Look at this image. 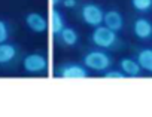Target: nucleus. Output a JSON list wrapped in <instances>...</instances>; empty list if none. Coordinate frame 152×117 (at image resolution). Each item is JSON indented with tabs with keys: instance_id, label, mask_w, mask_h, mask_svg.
I'll return each instance as SVG.
<instances>
[{
	"instance_id": "ddd939ff",
	"label": "nucleus",
	"mask_w": 152,
	"mask_h": 117,
	"mask_svg": "<svg viewBox=\"0 0 152 117\" xmlns=\"http://www.w3.org/2000/svg\"><path fill=\"white\" fill-rule=\"evenodd\" d=\"M136 60H137L139 65L142 67V70H145L148 73H152V49H149V47L142 49L137 53Z\"/></svg>"
},
{
	"instance_id": "20e7f679",
	"label": "nucleus",
	"mask_w": 152,
	"mask_h": 117,
	"mask_svg": "<svg viewBox=\"0 0 152 117\" xmlns=\"http://www.w3.org/2000/svg\"><path fill=\"white\" fill-rule=\"evenodd\" d=\"M57 76L61 79H85L88 77V68L76 62H64L58 67Z\"/></svg>"
},
{
	"instance_id": "9b49d317",
	"label": "nucleus",
	"mask_w": 152,
	"mask_h": 117,
	"mask_svg": "<svg viewBox=\"0 0 152 117\" xmlns=\"http://www.w3.org/2000/svg\"><path fill=\"white\" fill-rule=\"evenodd\" d=\"M57 37H58V42H60L61 45L67 46V47L76 46V45H78V42H79V34H78V31H76L73 27H67V25L58 33Z\"/></svg>"
},
{
	"instance_id": "0eeeda50",
	"label": "nucleus",
	"mask_w": 152,
	"mask_h": 117,
	"mask_svg": "<svg viewBox=\"0 0 152 117\" xmlns=\"http://www.w3.org/2000/svg\"><path fill=\"white\" fill-rule=\"evenodd\" d=\"M103 24L113 30V31H121L124 28V17L119 11H115V9H110L107 12H104V19H103Z\"/></svg>"
},
{
	"instance_id": "a211bd4d",
	"label": "nucleus",
	"mask_w": 152,
	"mask_h": 117,
	"mask_svg": "<svg viewBox=\"0 0 152 117\" xmlns=\"http://www.w3.org/2000/svg\"><path fill=\"white\" fill-rule=\"evenodd\" d=\"M49 2H51V5H52V6H58V5H61L63 0H49Z\"/></svg>"
},
{
	"instance_id": "2eb2a0df",
	"label": "nucleus",
	"mask_w": 152,
	"mask_h": 117,
	"mask_svg": "<svg viewBox=\"0 0 152 117\" xmlns=\"http://www.w3.org/2000/svg\"><path fill=\"white\" fill-rule=\"evenodd\" d=\"M104 79H125L127 76L121 70H106L103 74Z\"/></svg>"
},
{
	"instance_id": "f3484780",
	"label": "nucleus",
	"mask_w": 152,
	"mask_h": 117,
	"mask_svg": "<svg viewBox=\"0 0 152 117\" xmlns=\"http://www.w3.org/2000/svg\"><path fill=\"white\" fill-rule=\"evenodd\" d=\"M61 5L64 8H67V9H73V8H76V5H78V0H63Z\"/></svg>"
},
{
	"instance_id": "423d86ee",
	"label": "nucleus",
	"mask_w": 152,
	"mask_h": 117,
	"mask_svg": "<svg viewBox=\"0 0 152 117\" xmlns=\"http://www.w3.org/2000/svg\"><path fill=\"white\" fill-rule=\"evenodd\" d=\"M133 33L139 40H149L152 39V21L148 18H137L133 24Z\"/></svg>"
},
{
	"instance_id": "f8f14e48",
	"label": "nucleus",
	"mask_w": 152,
	"mask_h": 117,
	"mask_svg": "<svg viewBox=\"0 0 152 117\" xmlns=\"http://www.w3.org/2000/svg\"><path fill=\"white\" fill-rule=\"evenodd\" d=\"M17 56V47L11 43H0V64H8Z\"/></svg>"
},
{
	"instance_id": "6e6552de",
	"label": "nucleus",
	"mask_w": 152,
	"mask_h": 117,
	"mask_svg": "<svg viewBox=\"0 0 152 117\" xmlns=\"http://www.w3.org/2000/svg\"><path fill=\"white\" fill-rule=\"evenodd\" d=\"M26 24L33 33H45L48 30V21L37 12H30L26 17Z\"/></svg>"
},
{
	"instance_id": "7ed1b4c3",
	"label": "nucleus",
	"mask_w": 152,
	"mask_h": 117,
	"mask_svg": "<svg viewBox=\"0 0 152 117\" xmlns=\"http://www.w3.org/2000/svg\"><path fill=\"white\" fill-rule=\"evenodd\" d=\"M81 19L90 27H99L103 24L104 11L96 3H84L79 11Z\"/></svg>"
},
{
	"instance_id": "9d476101",
	"label": "nucleus",
	"mask_w": 152,
	"mask_h": 117,
	"mask_svg": "<svg viewBox=\"0 0 152 117\" xmlns=\"http://www.w3.org/2000/svg\"><path fill=\"white\" fill-rule=\"evenodd\" d=\"M66 27V19L63 17V14L58 9H52L49 12V19H48V28L51 30V33L54 36H58V33Z\"/></svg>"
},
{
	"instance_id": "39448f33",
	"label": "nucleus",
	"mask_w": 152,
	"mask_h": 117,
	"mask_svg": "<svg viewBox=\"0 0 152 117\" xmlns=\"http://www.w3.org/2000/svg\"><path fill=\"white\" fill-rule=\"evenodd\" d=\"M23 67L27 73L30 74H39L43 73L48 67V60L42 53H30L24 58Z\"/></svg>"
},
{
	"instance_id": "4468645a",
	"label": "nucleus",
	"mask_w": 152,
	"mask_h": 117,
	"mask_svg": "<svg viewBox=\"0 0 152 117\" xmlns=\"http://www.w3.org/2000/svg\"><path fill=\"white\" fill-rule=\"evenodd\" d=\"M131 6L142 14H146L152 9V0H131Z\"/></svg>"
},
{
	"instance_id": "f03ea898",
	"label": "nucleus",
	"mask_w": 152,
	"mask_h": 117,
	"mask_svg": "<svg viewBox=\"0 0 152 117\" xmlns=\"http://www.w3.org/2000/svg\"><path fill=\"white\" fill-rule=\"evenodd\" d=\"M82 62L84 65L88 68V70H93V71H106L110 64H112V60L110 56L104 52V49H93V50H88L84 58H82Z\"/></svg>"
},
{
	"instance_id": "dca6fc26",
	"label": "nucleus",
	"mask_w": 152,
	"mask_h": 117,
	"mask_svg": "<svg viewBox=\"0 0 152 117\" xmlns=\"http://www.w3.org/2000/svg\"><path fill=\"white\" fill-rule=\"evenodd\" d=\"M9 39V28L5 21H0V43H5Z\"/></svg>"
},
{
	"instance_id": "f257e3e1",
	"label": "nucleus",
	"mask_w": 152,
	"mask_h": 117,
	"mask_svg": "<svg viewBox=\"0 0 152 117\" xmlns=\"http://www.w3.org/2000/svg\"><path fill=\"white\" fill-rule=\"evenodd\" d=\"M90 42L99 49H113L116 47L119 37L116 31L107 28L106 25H99V27H94L90 36Z\"/></svg>"
},
{
	"instance_id": "1a4fd4ad",
	"label": "nucleus",
	"mask_w": 152,
	"mask_h": 117,
	"mask_svg": "<svg viewBox=\"0 0 152 117\" xmlns=\"http://www.w3.org/2000/svg\"><path fill=\"white\" fill-rule=\"evenodd\" d=\"M119 70L127 77H139L142 73V67L139 65L137 60H133V58H122L119 61Z\"/></svg>"
}]
</instances>
